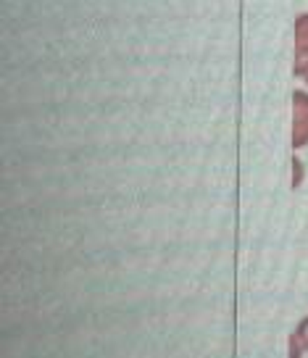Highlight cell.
Returning a JSON list of instances; mask_svg holds the SVG:
<instances>
[{
    "instance_id": "1",
    "label": "cell",
    "mask_w": 308,
    "mask_h": 358,
    "mask_svg": "<svg viewBox=\"0 0 308 358\" xmlns=\"http://www.w3.org/2000/svg\"><path fill=\"white\" fill-rule=\"evenodd\" d=\"M290 145L300 150L308 145V92H293V129H290Z\"/></svg>"
},
{
    "instance_id": "2",
    "label": "cell",
    "mask_w": 308,
    "mask_h": 358,
    "mask_svg": "<svg viewBox=\"0 0 308 358\" xmlns=\"http://www.w3.org/2000/svg\"><path fill=\"white\" fill-rule=\"evenodd\" d=\"M298 32V61H295V74L303 77L308 71V13H300L295 22Z\"/></svg>"
},
{
    "instance_id": "3",
    "label": "cell",
    "mask_w": 308,
    "mask_h": 358,
    "mask_svg": "<svg viewBox=\"0 0 308 358\" xmlns=\"http://www.w3.org/2000/svg\"><path fill=\"white\" fill-rule=\"evenodd\" d=\"M290 337H293L298 345H300V350H303V353H308V316H303V319L298 322L295 332H293Z\"/></svg>"
},
{
    "instance_id": "4",
    "label": "cell",
    "mask_w": 308,
    "mask_h": 358,
    "mask_svg": "<svg viewBox=\"0 0 308 358\" xmlns=\"http://www.w3.org/2000/svg\"><path fill=\"white\" fill-rule=\"evenodd\" d=\"M293 171H295V177H293V187L300 185V179H303V164H300V158H293Z\"/></svg>"
},
{
    "instance_id": "5",
    "label": "cell",
    "mask_w": 308,
    "mask_h": 358,
    "mask_svg": "<svg viewBox=\"0 0 308 358\" xmlns=\"http://www.w3.org/2000/svg\"><path fill=\"white\" fill-rule=\"evenodd\" d=\"M303 79H306V85H308V71H306V74H303Z\"/></svg>"
}]
</instances>
